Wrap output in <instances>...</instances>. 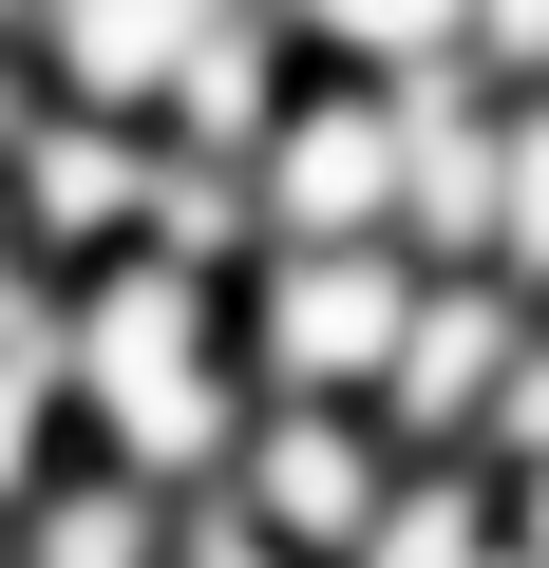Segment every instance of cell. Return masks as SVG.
Instances as JSON below:
<instances>
[{
  "label": "cell",
  "mask_w": 549,
  "mask_h": 568,
  "mask_svg": "<svg viewBox=\"0 0 549 568\" xmlns=\"http://www.w3.org/2000/svg\"><path fill=\"white\" fill-rule=\"evenodd\" d=\"M20 20H39V0H0V58H20Z\"/></svg>",
  "instance_id": "obj_11"
},
{
  "label": "cell",
  "mask_w": 549,
  "mask_h": 568,
  "mask_svg": "<svg viewBox=\"0 0 549 568\" xmlns=\"http://www.w3.org/2000/svg\"><path fill=\"white\" fill-rule=\"evenodd\" d=\"M39 361H58L77 455L152 474V493H209L227 436H246L227 265H190V246H114V265H77V284H58V323H39Z\"/></svg>",
  "instance_id": "obj_1"
},
{
  "label": "cell",
  "mask_w": 549,
  "mask_h": 568,
  "mask_svg": "<svg viewBox=\"0 0 549 568\" xmlns=\"http://www.w3.org/2000/svg\"><path fill=\"white\" fill-rule=\"evenodd\" d=\"M474 265L549 304V95H492V227H474Z\"/></svg>",
  "instance_id": "obj_8"
},
{
  "label": "cell",
  "mask_w": 549,
  "mask_h": 568,
  "mask_svg": "<svg viewBox=\"0 0 549 568\" xmlns=\"http://www.w3.org/2000/svg\"><path fill=\"white\" fill-rule=\"evenodd\" d=\"M152 190H171V133L152 114H77V95L20 77V114H0V209H20V265L39 284L152 246Z\"/></svg>",
  "instance_id": "obj_5"
},
{
  "label": "cell",
  "mask_w": 549,
  "mask_h": 568,
  "mask_svg": "<svg viewBox=\"0 0 549 568\" xmlns=\"http://www.w3.org/2000/svg\"><path fill=\"white\" fill-rule=\"evenodd\" d=\"M455 77H492V95H549V0H455Z\"/></svg>",
  "instance_id": "obj_10"
},
{
  "label": "cell",
  "mask_w": 549,
  "mask_h": 568,
  "mask_svg": "<svg viewBox=\"0 0 549 568\" xmlns=\"http://www.w3.org/2000/svg\"><path fill=\"white\" fill-rule=\"evenodd\" d=\"M190 549V493L114 474V455H58L20 511H0V568H171Z\"/></svg>",
  "instance_id": "obj_7"
},
{
  "label": "cell",
  "mask_w": 549,
  "mask_h": 568,
  "mask_svg": "<svg viewBox=\"0 0 549 568\" xmlns=\"http://www.w3.org/2000/svg\"><path fill=\"white\" fill-rule=\"evenodd\" d=\"M398 436L360 417V398H246V436H227V474L190 493V511H227V530H265L285 568H360V530L398 511Z\"/></svg>",
  "instance_id": "obj_4"
},
{
  "label": "cell",
  "mask_w": 549,
  "mask_h": 568,
  "mask_svg": "<svg viewBox=\"0 0 549 568\" xmlns=\"http://www.w3.org/2000/svg\"><path fill=\"white\" fill-rule=\"evenodd\" d=\"M398 323H417V246H246V265H227L246 398H360V417H379Z\"/></svg>",
  "instance_id": "obj_3"
},
{
  "label": "cell",
  "mask_w": 549,
  "mask_h": 568,
  "mask_svg": "<svg viewBox=\"0 0 549 568\" xmlns=\"http://www.w3.org/2000/svg\"><path fill=\"white\" fill-rule=\"evenodd\" d=\"M285 39L342 77H436L455 58V0H285Z\"/></svg>",
  "instance_id": "obj_9"
},
{
  "label": "cell",
  "mask_w": 549,
  "mask_h": 568,
  "mask_svg": "<svg viewBox=\"0 0 549 568\" xmlns=\"http://www.w3.org/2000/svg\"><path fill=\"white\" fill-rule=\"evenodd\" d=\"M227 190H246V246H398V77L304 58L227 152Z\"/></svg>",
  "instance_id": "obj_2"
},
{
  "label": "cell",
  "mask_w": 549,
  "mask_h": 568,
  "mask_svg": "<svg viewBox=\"0 0 549 568\" xmlns=\"http://www.w3.org/2000/svg\"><path fill=\"white\" fill-rule=\"evenodd\" d=\"M530 342H549L530 284H492V265H417V323H398V361H379V436H398V455H492Z\"/></svg>",
  "instance_id": "obj_6"
}]
</instances>
